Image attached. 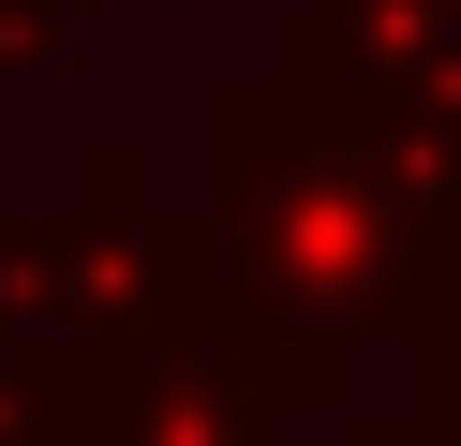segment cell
Here are the masks:
<instances>
[{"label": "cell", "instance_id": "3", "mask_svg": "<svg viewBox=\"0 0 461 446\" xmlns=\"http://www.w3.org/2000/svg\"><path fill=\"white\" fill-rule=\"evenodd\" d=\"M328 416H342L328 372L268 357L239 313H209V297H194V313L164 327L134 372H104L90 446H298V432H328Z\"/></svg>", "mask_w": 461, "mask_h": 446}, {"label": "cell", "instance_id": "5", "mask_svg": "<svg viewBox=\"0 0 461 446\" xmlns=\"http://www.w3.org/2000/svg\"><path fill=\"white\" fill-rule=\"evenodd\" d=\"M328 446H461V432H431L417 402H342V416H328Z\"/></svg>", "mask_w": 461, "mask_h": 446}, {"label": "cell", "instance_id": "2", "mask_svg": "<svg viewBox=\"0 0 461 446\" xmlns=\"http://www.w3.org/2000/svg\"><path fill=\"white\" fill-rule=\"evenodd\" d=\"M194 208H164V164L104 134L60 208H0V357L134 372L194 313Z\"/></svg>", "mask_w": 461, "mask_h": 446}, {"label": "cell", "instance_id": "1", "mask_svg": "<svg viewBox=\"0 0 461 446\" xmlns=\"http://www.w3.org/2000/svg\"><path fill=\"white\" fill-rule=\"evenodd\" d=\"M194 283L298 372H372L417 327L431 223L387 178V149L328 105L312 75H239L209 105V194H194Z\"/></svg>", "mask_w": 461, "mask_h": 446}, {"label": "cell", "instance_id": "6", "mask_svg": "<svg viewBox=\"0 0 461 446\" xmlns=\"http://www.w3.org/2000/svg\"><path fill=\"white\" fill-rule=\"evenodd\" d=\"M298 15H461V0H298Z\"/></svg>", "mask_w": 461, "mask_h": 446}, {"label": "cell", "instance_id": "4", "mask_svg": "<svg viewBox=\"0 0 461 446\" xmlns=\"http://www.w3.org/2000/svg\"><path fill=\"white\" fill-rule=\"evenodd\" d=\"M90 30H104L90 0H0V89H15V75H60Z\"/></svg>", "mask_w": 461, "mask_h": 446}]
</instances>
